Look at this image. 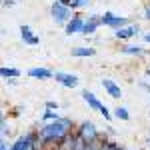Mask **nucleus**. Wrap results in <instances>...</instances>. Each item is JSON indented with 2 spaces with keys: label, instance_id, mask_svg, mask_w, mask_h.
I'll return each mask as SVG.
<instances>
[{
  "label": "nucleus",
  "instance_id": "obj_1",
  "mask_svg": "<svg viewBox=\"0 0 150 150\" xmlns=\"http://www.w3.org/2000/svg\"><path fill=\"white\" fill-rule=\"evenodd\" d=\"M54 78H56V82H60V84L66 86V88L78 86V78H76L74 74H68V72H54Z\"/></svg>",
  "mask_w": 150,
  "mask_h": 150
},
{
  "label": "nucleus",
  "instance_id": "obj_2",
  "mask_svg": "<svg viewBox=\"0 0 150 150\" xmlns=\"http://www.w3.org/2000/svg\"><path fill=\"white\" fill-rule=\"evenodd\" d=\"M28 76L30 78H38V80H50V78H54V72L48 68H30Z\"/></svg>",
  "mask_w": 150,
  "mask_h": 150
},
{
  "label": "nucleus",
  "instance_id": "obj_3",
  "mask_svg": "<svg viewBox=\"0 0 150 150\" xmlns=\"http://www.w3.org/2000/svg\"><path fill=\"white\" fill-rule=\"evenodd\" d=\"M20 34H22V38H24V42H26V44H30V46H36V44H38V36L32 32V28H30V26L22 24V26H20Z\"/></svg>",
  "mask_w": 150,
  "mask_h": 150
},
{
  "label": "nucleus",
  "instance_id": "obj_4",
  "mask_svg": "<svg viewBox=\"0 0 150 150\" xmlns=\"http://www.w3.org/2000/svg\"><path fill=\"white\" fill-rule=\"evenodd\" d=\"M102 86L106 88V92L110 94L112 98H122V90H120V88H118L112 80H108V78H106V80H102Z\"/></svg>",
  "mask_w": 150,
  "mask_h": 150
},
{
  "label": "nucleus",
  "instance_id": "obj_5",
  "mask_svg": "<svg viewBox=\"0 0 150 150\" xmlns=\"http://www.w3.org/2000/svg\"><path fill=\"white\" fill-rule=\"evenodd\" d=\"M82 98H84L86 102H90V104H92L90 108H94V110H100L102 102H100V100H98V98H96V96H94L92 92H86V90H84V92H82Z\"/></svg>",
  "mask_w": 150,
  "mask_h": 150
},
{
  "label": "nucleus",
  "instance_id": "obj_6",
  "mask_svg": "<svg viewBox=\"0 0 150 150\" xmlns=\"http://www.w3.org/2000/svg\"><path fill=\"white\" fill-rule=\"evenodd\" d=\"M72 56H94L96 54V50L94 48H84V46H78V48H72V52H70Z\"/></svg>",
  "mask_w": 150,
  "mask_h": 150
},
{
  "label": "nucleus",
  "instance_id": "obj_7",
  "mask_svg": "<svg viewBox=\"0 0 150 150\" xmlns=\"http://www.w3.org/2000/svg\"><path fill=\"white\" fill-rule=\"evenodd\" d=\"M114 116H116V118H120V120H124V122H128V120H130V112H128L124 106H116Z\"/></svg>",
  "mask_w": 150,
  "mask_h": 150
},
{
  "label": "nucleus",
  "instance_id": "obj_8",
  "mask_svg": "<svg viewBox=\"0 0 150 150\" xmlns=\"http://www.w3.org/2000/svg\"><path fill=\"white\" fill-rule=\"evenodd\" d=\"M0 72H2V76H4V78H16V76H20V74H22L18 68H6V66H2Z\"/></svg>",
  "mask_w": 150,
  "mask_h": 150
},
{
  "label": "nucleus",
  "instance_id": "obj_9",
  "mask_svg": "<svg viewBox=\"0 0 150 150\" xmlns=\"http://www.w3.org/2000/svg\"><path fill=\"white\" fill-rule=\"evenodd\" d=\"M98 112L104 116V120H106V122H110V120H112V114H110V110H108V108H106L104 104L100 106V110H98Z\"/></svg>",
  "mask_w": 150,
  "mask_h": 150
},
{
  "label": "nucleus",
  "instance_id": "obj_10",
  "mask_svg": "<svg viewBox=\"0 0 150 150\" xmlns=\"http://www.w3.org/2000/svg\"><path fill=\"white\" fill-rule=\"evenodd\" d=\"M46 106H48V108H58V104H56V102H48Z\"/></svg>",
  "mask_w": 150,
  "mask_h": 150
},
{
  "label": "nucleus",
  "instance_id": "obj_11",
  "mask_svg": "<svg viewBox=\"0 0 150 150\" xmlns=\"http://www.w3.org/2000/svg\"><path fill=\"white\" fill-rule=\"evenodd\" d=\"M148 76H150V70H148Z\"/></svg>",
  "mask_w": 150,
  "mask_h": 150
}]
</instances>
